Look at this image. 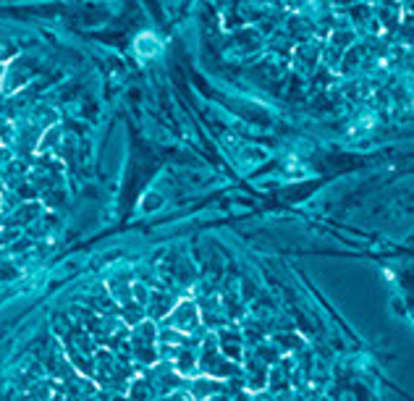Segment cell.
<instances>
[{
	"label": "cell",
	"mask_w": 414,
	"mask_h": 401,
	"mask_svg": "<svg viewBox=\"0 0 414 401\" xmlns=\"http://www.w3.org/2000/svg\"><path fill=\"white\" fill-rule=\"evenodd\" d=\"M173 328H181V330H191V328H197V323H199V317H197V309H194V304L191 302H178V307L173 309V315H170V320H168Z\"/></svg>",
	"instance_id": "6da1fadb"
},
{
	"label": "cell",
	"mask_w": 414,
	"mask_h": 401,
	"mask_svg": "<svg viewBox=\"0 0 414 401\" xmlns=\"http://www.w3.org/2000/svg\"><path fill=\"white\" fill-rule=\"evenodd\" d=\"M136 50H139L142 55H155L160 50V42L155 34H142L139 40H136Z\"/></svg>",
	"instance_id": "7a4b0ae2"
}]
</instances>
